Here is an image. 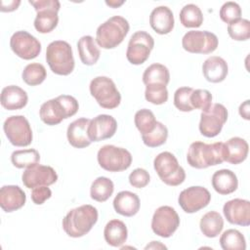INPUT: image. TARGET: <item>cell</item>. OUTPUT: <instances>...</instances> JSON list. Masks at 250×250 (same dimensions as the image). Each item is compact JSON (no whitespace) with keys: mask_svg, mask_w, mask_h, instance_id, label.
I'll return each instance as SVG.
<instances>
[{"mask_svg":"<svg viewBox=\"0 0 250 250\" xmlns=\"http://www.w3.org/2000/svg\"><path fill=\"white\" fill-rule=\"evenodd\" d=\"M225 143L217 142L205 144L203 142H194L190 144L188 153V163L196 169H204L209 166L221 164L226 158Z\"/></svg>","mask_w":250,"mask_h":250,"instance_id":"obj_1","label":"cell"},{"mask_svg":"<svg viewBox=\"0 0 250 250\" xmlns=\"http://www.w3.org/2000/svg\"><path fill=\"white\" fill-rule=\"evenodd\" d=\"M98 217L99 213L96 207L84 204L68 211L62 219V229L68 236L78 238L92 229Z\"/></svg>","mask_w":250,"mask_h":250,"instance_id":"obj_2","label":"cell"},{"mask_svg":"<svg viewBox=\"0 0 250 250\" xmlns=\"http://www.w3.org/2000/svg\"><path fill=\"white\" fill-rule=\"evenodd\" d=\"M79 108L77 100L69 95H61L43 103L39 109L40 119L47 125L61 123L62 119L73 116Z\"/></svg>","mask_w":250,"mask_h":250,"instance_id":"obj_3","label":"cell"},{"mask_svg":"<svg viewBox=\"0 0 250 250\" xmlns=\"http://www.w3.org/2000/svg\"><path fill=\"white\" fill-rule=\"evenodd\" d=\"M130 25L121 16H113L100 24L96 31V42L104 49L117 47L128 34Z\"/></svg>","mask_w":250,"mask_h":250,"instance_id":"obj_4","label":"cell"},{"mask_svg":"<svg viewBox=\"0 0 250 250\" xmlns=\"http://www.w3.org/2000/svg\"><path fill=\"white\" fill-rule=\"evenodd\" d=\"M46 61L50 69L58 75L70 74L75 65L71 46L63 40L53 41L47 46Z\"/></svg>","mask_w":250,"mask_h":250,"instance_id":"obj_5","label":"cell"},{"mask_svg":"<svg viewBox=\"0 0 250 250\" xmlns=\"http://www.w3.org/2000/svg\"><path fill=\"white\" fill-rule=\"evenodd\" d=\"M153 167L160 180L171 187H177L184 183L186 172L176 156L169 152L163 151L157 154L153 160Z\"/></svg>","mask_w":250,"mask_h":250,"instance_id":"obj_6","label":"cell"},{"mask_svg":"<svg viewBox=\"0 0 250 250\" xmlns=\"http://www.w3.org/2000/svg\"><path fill=\"white\" fill-rule=\"evenodd\" d=\"M89 90L92 97L100 106L106 109H113L120 104L121 95L115 83L106 76H97L91 80Z\"/></svg>","mask_w":250,"mask_h":250,"instance_id":"obj_7","label":"cell"},{"mask_svg":"<svg viewBox=\"0 0 250 250\" xmlns=\"http://www.w3.org/2000/svg\"><path fill=\"white\" fill-rule=\"evenodd\" d=\"M100 166L108 172H121L127 170L132 163L129 150L112 145L102 146L97 154Z\"/></svg>","mask_w":250,"mask_h":250,"instance_id":"obj_8","label":"cell"},{"mask_svg":"<svg viewBox=\"0 0 250 250\" xmlns=\"http://www.w3.org/2000/svg\"><path fill=\"white\" fill-rule=\"evenodd\" d=\"M37 12L34 20V27L40 33H49L56 28L59 22L58 12L61 3L58 0L28 1Z\"/></svg>","mask_w":250,"mask_h":250,"instance_id":"obj_9","label":"cell"},{"mask_svg":"<svg viewBox=\"0 0 250 250\" xmlns=\"http://www.w3.org/2000/svg\"><path fill=\"white\" fill-rule=\"evenodd\" d=\"M4 133L15 146H27L32 142V130L23 115H12L3 124Z\"/></svg>","mask_w":250,"mask_h":250,"instance_id":"obj_10","label":"cell"},{"mask_svg":"<svg viewBox=\"0 0 250 250\" xmlns=\"http://www.w3.org/2000/svg\"><path fill=\"white\" fill-rule=\"evenodd\" d=\"M216 34L207 30L188 31L182 39L183 48L192 54H210L218 47Z\"/></svg>","mask_w":250,"mask_h":250,"instance_id":"obj_11","label":"cell"},{"mask_svg":"<svg viewBox=\"0 0 250 250\" xmlns=\"http://www.w3.org/2000/svg\"><path fill=\"white\" fill-rule=\"evenodd\" d=\"M153 47L154 40L149 33L144 30L136 31L129 40L126 58L132 64H142L148 59Z\"/></svg>","mask_w":250,"mask_h":250,"instance_id":"obj_12","label":"cell"},{"mask_svg":"<svg viewBox=\"0 0 250 250\" xmlns=\"http://www.w3.org/2000/svg\"><path fill=\"white\" fill-rule=\"evenodd\" d=\"M228 119V110L226 106L222 104H214L211 107L200 114L199 121V131L201 135L207 138H214L218 136L224 124Z\"/></svg>","mask_w":250,"mask_h":250,"instance_id":"obj_13","label":"cell"},{"mask_svg":"<svg viewBox=\"0 0 250 250\" xmlns=\"http://www.w3.org/2000/svg\"><path fill=\"white\" fill-rule=\"evenodd\" d=\"M180 226V217L171 206L158 207L151 219V229L158 236L168 238L177 230Z\"/></svg>","mask_w":250,"mask_h":250,"instance_id":"obj_14","label":"cell"},{"mask_svg":"<svg viewBox=\"0 0 250 250\" xmlns=\"http://www.w3.org/2000/svg\"><path fill=\"white\" fill-rule=\"evenodd\" d=\"M211 201L209 190L200 186H192L181 191L178 203L186 213H195L205 208Z\"/></svg>","mask_w":250,"mask_h":250,"instance_id":"obj_15","label":"cell"},{"mask_svg":"<svg viewBox=\"0 0 250 250\" xmlns=\"http://www.w3.org/2000/svg\"><path fill=\"white\" fill-rule=\"evenodd\" d=\"M12 51L23 60L35 59L41 52L39 40L25 30L16 31L10 39Z\"/></svg>","mask_w":250,"mask_h":250,"instance_id":"obj_16","label":"cell"},{"mask_svg":"<svg viewBox=\"0 0 250 250\" xmlns=\"http://www.w3.org/2000/svg\"><path fill=\"white\" fill-rule=\"evenodd\" d=\"M21 180L27 188H34L41 186L49 187L57 182L58 175L51 166L37 163L23 171Z\"/></svg>","mask_w":250,"mask_h":250,"instance_id":"obj_17","label":"cell"},{"mask_svg":"<svg viewBox=\"0 0 250 250\" xmlns=\"http://www.w3.org/2000/svg\"><path fill=\"white\" fill-rule=\"evenodd\" d=\"M117 130L115 118L108 114H100L90 120L88 136L91 142H100L111 138Z\"/></svg>","mask_w":250,"mask_h":250,"instance_id":"obj_18","label":"cell"},{"mask_svg":"<svg viewBox=\"0 0 250 250\" xmlns=\"http://www.w3.org/2000/svg\"><path fill=\"white\" fill-rule=\"evenodd\" d=\"M223 213L227 221L232 225L242 227L250 225V202L246 199L234 198L226 202Z\"/></svg>","mask_w":250,"mask_h":250,"instance_id":"obj_19","label":"cell"},{"mask_svg":"<svg viewBox=\"0 0 250 250\" xmlns=\"http://www.w3.org/2000/svg\"><path fill=\"white\" fill-rule=\"evenodd\" d=\"M26 201L25 192L14 185L3 186L0 189V206L7 213L14 212L21 208Z\"/></svg>","mask_w":250,"mask_h":250,"instance_id":"obj_20","label":"cell"},{"mask_svg":"<svg viewBox=\"0 0 250 250\" xmlns=\"http://www.w3.org/2000/svg\"><path fill=\"white\" fill-rule=\"evenodd\" d=\"M90 119L81 117L71 122L66 131L68 143L76 148H84L91 145V140L88 136V126Z\"/></svg>","mask_w":250,"mask_h":250,"instance_id":"obj_21","label":"cell"},{"mask_svg":"<svg viewBox=\"0 0 250 250\" xmlns=\"http://www.w3.org/2000/svg\"><path fill=\"white\" fill-rule=\"evenodd\" d=\"M149 24L158 34L164 35L170 33L175 24L173 12L167 6H158L154 8L149 15Z\"/></svg>","mask_w":250,"mask_h":250,"instance_id":"obj_22","label":"cell"},{"mask_svg":"<svg viewBox=\"0 0 250 250\" xmlns=\"http://www.w3.org/2000/svg\"><path fill=\"white\" fill-rule=\"evenodd\" d=\"M202 72L207 81L219 83L226 79L229 72V66L223 58L212 56L204 61L202 64Z\"/></svg>","mask_w":250,"mask_h":250,"instance_id":"obj_23","label":"cell"},{"mask_svg":"<svg viewBox=\"0 0 250 250\" xmlns=\"http://www.w3.org/2000/svg\"><path fill=\"white\" fill-rule=\"evenodd\" d=\"M28 101L26 92L19 86L9 85L2 89L1 104L8 110L23 108Z\"/></svg>","mask_w":250,"mask_h":250,"instance_id":"obj_24","label":"cell"},{"mask_svg":"<svg viewBox=\"0 0 250 250\" xmlns=\"http://www.w3.org/2000/svg\"><path fill=\"white\" fill-rule=\"evenodd\" d=\"M140 204L139 196L129 190L118 192L113 199V208L115 212L125 217L136 215L140 210Z\"/></svg>","mask_w":250,"mask_h":250,"instance_id":"obj_25","label":"cell"},{"mask_svg":"<svg viewBox=\"0 0 250 250\" xmlns=\"http://www.w3.org/2000/svg\"><path fill=\"white\" fill-rule=\"evenodd\" d=\"M213 188L222 195L232 193L238 187L236 175L229 169H221L216 171L211 179Z\"/></svg>","mask_w":250,"mask_h":250,"instance_id":"obj_26","label":"cell"},{"mask_svg":"<svg viewBox=\"0 0 250 250\" xmlns=\"http://www.w3.org/2000/svg\"><path fill=\"white\" fill-rule=\"evenodd\" d=\"M225 146L227 151L225 161L236 165L247 158L249 146L244 139L240 137L230 138L227 143H225Z\"/></svg>","mask_w":250,"mask_h":250,"instance_id":"obj_27","label":"cell"},{"mask_svg":"<svg viewBox=\"0 0 250 250\" xmlns=\"http://www.w3.org/2000/svg\"><path fill=\"white\" fill-rule=\"evenodd\" d=\"M104 236L106 243L112 247H120L128 237L126 225L117 219L109 221L104 229Z\"/></svg>","mask_w":250,"mask_h":250,"instance_id":"obj_28","label":"cell"},{"mask_svg":"<svg viewBox=\"0 0 250 250\" xmlns=\"http://www.w3.org/2000/svg\"><path fill=\"white\" fill-rule=\"evenodd\" d=\"M77 50L81 62L86 65H93L100 59V49L91 35H84L78 40Z\"/></svg>","mask_w":250,"mask_h":250,"instance_id":"obj_29","label":"cell"},{"mask_svg":"<svg viewBox=\"0 0 250 250\" xmlns=\"http://www.w3.org/2000/svg\"><path fill=\"white\" fill-rule=\"evenodd\" d=\"M200 230L206 237H217L224 228V219L216 211H209L204 214L199 223Z\"/></svg>","mask_w":250,"mask_h":250,"instance_id":"obj_30","label":"cell"},{"mask_svg":"<svg viewBox=\"0 0 250 250\" xmlns=\"http://www.w3.org/2000/svg\"><path fill=\"white\" fill-rule=\"evenodd\" d=\"M170 81L169 69L161 63H152L146 68L143 74V82L146 86L147 85H164Z\"/></svg>","mask_w":250,"mask_h":250,"instance_id":"obj_31","label":"cell"},{"mask_svg":"<svg viewBox=\"0 0 250 250\" xmlns=\"http://www.w3.org/2000/svg\"><path fill=\"white\" fill-rule=\"evenodd\" d=\"M113 182L106 177H98L91 185L90 195L91 198L98 202L106 201L113 193Z\"/></svg>","mask_w":250,"mask_h":250,"instance_id":"obj_32","label":"cell"},{"mask_svg":"<svg viewBox=\"0 0 250 250\" xmlns=\"http://www.w3.org/2000/svg\"><path fill=\"white\" fill-rule=\"evenodd\" d=\"M11 161L13 165L19 169L31 167L40 161V154L34 148L18 149L13 151L11 155Z\"/></svg>","mask_w":250,"mask_h":250,"instance_id":"obj_33","label":"cell"},{"mask_svg":"<svg viewBox=\"0 0 250 250\" xmlns=\"http://www.w3.org/2000/svg\"><path fill=\"white\" fill-rule=\"evenodd\" d=\"M220 245L224 250H245L246 241L243 234L233 229H227L220 237Z\"/></svg>","mask_w":250,"mask_h":250,"instance_id":"obj_34","label":"cell"},{"mask_svg":"<svg viewBox=\"0 0 250 250\" xmlns=\"http://www.w3.org/2000/svg\"><path fill=\"white\" fill-rule=\"evenodd\" d=\"M180 21L185 27H199L203 22V15L195 4H187L180 11Z\"/></svg>","mask_w":250,"mask_h":250,"instance_id":"obj_35","label":"cell"},{"mask_svg":"<svg viewBox=\"0 0 250 250\" xmlns=\"http://www.w3.org/2000/svg\"><path fill=\"white\" fill-rule=\"evenodd\" d=\"M47 76L46 68L43 64L38 62L28 63L22 70L21 78L29 86H36L41 84Z\"/></svg>","mask_w":250,"mask_h":250,"instance_id":"obj_36","label":"cell"},{"mask_svg":"<svg viewBox=\"0 0 250 250\" xmlns=\"http://www.w3.org/2000/svg\"><path fill=\"white\" fill-rule=\"evenodd\" d=\"M134 122L142 135L150 133L156 124V119L153 112L147 108H143L135 113Z\"/></svg>","mask_w":250,"mask_h":250,"instance_id":"obj_37","label":"cell"},{"mask_svg":"<svg viewBox=\"0 0 250 250\" xmlns=\"http://www.w3.org/2000/svg\"><path fill=\"white\" fill-rule=\"evenodd\" d=\"M168 138V129L167 127L159 122L156 121L154 129L146 135H142V140L144 144L148 147H156L165 144Z\"/></svg>","mask_w":250,"mask_h":250,"instance_id":"obj_38","label":"cell"},{"mask_svg":"<svg viewBox=\"0 0 250 250\" xmlns=\"http://www.w3.org/2000/svg\"><path fill=\"white\" fill-rule=\"evenodd\" d=\"M229 37L236 41H245L250 37V21L246 19H238L228 24Z\"/></svg>","mask_w":250,"mask_h":250,"instance_id":"obj_39","label":"cell"},{"mask_svg":"<svg viewBox=\"0 0 250 250\" xmlns=\"http://www.w3.org/2000/svg\"><path fill=\"white\" fill-rule=\"evenodd\" d=\"M212 95L205 89H193L190 95V104L193 109H200L202 112L207 111L212 105Z\"/></svg>","mask_w":250,"mask_h":250,"instance_id":"obj_40","label":"cell"},{"mask_svg":"<svg viewBox=\"0 0 250 250\" xmlns=\"http://www.w3.org/2000/svg\"><path fill=\"white\" fill-rule=\"evenodd\" d=\"M145 98L153 104H163L168 100V90L164 85H147L146 86Z\"/></svg>","mask_w":250,"mask_h":250,"instance_id":"obj_41","label":"cell"},{"mask_svg":"<svg viewBox=\"0 0 250 250\" xmlns=\"http://www.w3.org/2000/svg\"><path fill=\"white\" fill-rule=\"evenodd\" d=\"M193 89L191 87H180L174 94V105L181 111H192L193 107L190 104V95Z\"/></svg>","mask_w":250,"mask_h":250,"instance_id":"obj_42","label":"cell"},{"mask_svg":"<svg viewBox=\"0 0 250 250\" xmlns=\"http://www.w3.org/2000/svg\"><path fill=\"white\" fill-rule=\"evenodd\" d=\"M220 18L223 21L229 23L235 20L240 19L241 17V8L240 6L232 1H229L223 4L219 12Z\"/></svg>","mask_w":250,"mask_h":250,"instance_id":"obj_43","label":"cell"},{"mask_svg":"<svg viewBox=\"0 0 250 250\" xmlns=\"http://www.w3.org/2000/svg\"><path fill=\"white\" fill-rule=\"evenodd\" d=\"M150 176L146 169L137 168L133 170L129 175V183L136 188H143L148 185Z\"/></svg>","mask_w":250,"mask_h":250,"instance_id":"obj_44","label":"cell"},{"mask_svg":"<svg viewBox=\"0 0 250 250\" xmlns=\"http://www.w3.org/2000/svg\"><path fill=\"white\" fill-rule=\"evenodd\" d=\"M51 196H52V190L47 186H41V187H36L32 188L31 200L36 205L43 204Z\"/></svg>","mask_w":250,"mask_h":250,"instance_id":"obj_45","label":"cell"},{"mask_svg":"<svg viewBox=\"0 0 250 250\" xmlns=\"http://www.w3.org/2000/svg\"><path fill=\"white\" fill-rule=\"evenodd\" d=\"M20 0H10V1H1V12H12L18 9L20 6Z\"/></svg>","mask_w":250,"mask_h":250,"instance_id":"obj_46","label":"cell"},{"mask_svg":"<svg viewBox=\"0 0 250 250\" xmlns=\"http://www.w3.org/2000/svg\"><path fill=\"white\" fill-rule=\"evenodd\" d=\"M249 100H246L243 104H241L239 105V114L242 118L246 119V120H249L250 119V116H249V113H250V110H249Z\"/></svg>","mask_w":250,"mask_h":250,"instance_id":"obj_47","label":"cell"},{"mask_svg":"<svg viewBox=\"0 0 250 250\" xmlns=\"http://www.w3.org/2000/svg\"><path fill=\"white\" fill-rule=\"evenodd\" d=\"M148 248H164V249H166L167 247L165 245L161 244L159 241H151V243L149 245L146 246V249H148Z\"/></svg>","mask_w":250,"mask_h":250,"instance_id":"obj_48","label":"cell"},{"mask_svg":"<svg viewBox=\"0 0 250 250\" xmlns=\"http://www.w3.org/2000/svg\"><path fill=\"white\" fill-rule=\"evenodd\" d=\"M124 3V1H105V4L112 7V8H117L121 6Z\"/></svg>","mask_w":250,"mask_h":250,"instance_id":"obj_49","label":"cell"}]
</instances>
